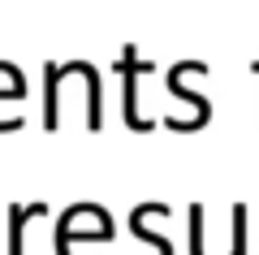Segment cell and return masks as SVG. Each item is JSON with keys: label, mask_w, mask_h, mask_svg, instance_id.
I'll use <instances>...</instances> for the list:
<instances>
[{"label": "cell", "mask_w": 259, "mask_h": 255, "mask_svg": "<svg viewBox=\"0 0 259 255\" xmlns=\"http://www.w3.org/2000/svg\"><path fill=\"white\" fill-rule=\"evenodd\" d=\"M44 203H13L9 208V255H22V238H26V216H44Z\"/></svg>", "instance_id": "2"}, {"label": "cell", "mask_w": 259, "mask_h": 255, "mask_svg": "<svg viewBox=\"0 0 259 255\" xmlns=\"http://www.w3.org/2000/svg\"><path fill=\"white\" fill-rule=\"evenodd\" d=\"M121 69H125V121H130L134 130H151V121L139 117V95H134V74H139V61H134V48L125 52V65H121Z\"/></svg>", "instance_id": "3"}, {"label": "cell", "mask_w": 259, "mask_h": 255, "mask_svg": "<svg viewBox=\"0 0 259 255\" xmlns=\"http://www.w3.org/2000/svg\"><path fill=\"white\" fill-rule=\"evenodd\" d=\"M112 238V216L100 203H78L56 221V255H74L78 242H108Z\"/></svg>", "instance_id": "1"}, {"label": "cell", "mask_w": 259, "mask_h": 255, "mask_svg": "<svg viewBox=\"0 0 259 255\" xmlns=\"http://www.w3.org/2000/svg\"><path fill=\"white\" fill-rule=\"evenodd\" d=\"M229 255H246V203L233 208V251Z\"/></svg>", "instance_id": "4"}]
</instances>
